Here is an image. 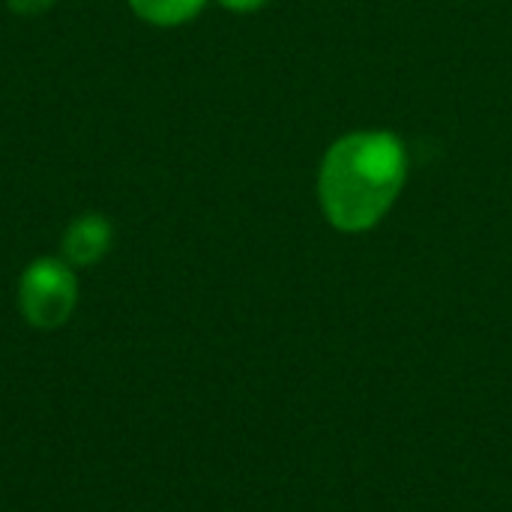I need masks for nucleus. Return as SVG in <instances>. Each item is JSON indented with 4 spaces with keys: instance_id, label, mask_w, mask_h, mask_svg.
<instances>
[{
    "instance_id": "4",
    "label": "nucleus",
    "mask_w": 512,
    "mask_h": 512,
    "mask_svg": "<svg viewBox=\"0 0 512 512\" xmlns=\"http://www.w3.org/2000/svg\"><path fill=\"white\" fill-rule=\"evenodd\" d=\"M126 3L141 21H147L153 27L189 24L207 6V0H126Z\"/></svg>"
},
{
    "instance_id": "1",
    "label": "nucleus",
    "mask_w": 512,
    "mask_h": 512,
    "mask_svg": "<svg viewBox=\"0 0 512 512\" xmlns=\"http://www.w3.org/2000/svg\"><path fill=\"white\" fill-rule=\"evenodd\" d=\"M408 180L405 141L390 129H357L336 138L318 171V204L342 234L384 222Z\"/></svg>"
},
{
    "instance_id": "2",
    "label": "nucleus",
    "mask_w": 512,
    "mask_h": 512,
    "mask_svg": "<svg viewBox=\"0 0 512 512\" xmlns=\"http://www.w3.org/2000/svg\"><path fill=\"white\" fill-rule=\"evenodd\" d=\"M78 306V276L66 258H36L18 279V309L36 330L63 327Z\"/></svg>"
},
{
    "instance_id": "5",
    "label": "nucleus",
    "mask_w": 512,
    "mask_h": 512,
    "mask_svg": "<svg viewBox=\"0 0 512 512\" xmlns=\"http://www.w3.org/2000/svg\"><path fill=\"white\" fill-rule=\"evenodd\" d=\"M15 15H42L48 12L57 0H6Z\"/></svg>"
},
{
    "instance_id": "6",
    "label": "nucleus",
    "mask_w": 512,
    "mask_h": 512,
    "mask_svg": "<svg viewBox=\"0 0 512 512\" xmlns=\"http://www.w3.org/2000/svg\"><path fill=\"white\" fill-rule=\"evenodd\" d=\"M222 9H228V12H240V15H246V12H258V9H264L267 6V0H216Z\"/></svg>"
},
{
    "instance_id": "3",
    "label": "nucleus",
    "mask_w": 512,
    "mask_h": 512,
    "mask_svg": "<svg viewBox=\"0 0 512 512\" xmlns=\"http://www.w3.org/2000/svg\"><path fill=\"white\" fill-rule=\"evenodd\" d=\"M114 243V225L102 213H81L69 222L60 240V258L72 267H93L99 264Z\"/></svg>"
}]
</instances>
